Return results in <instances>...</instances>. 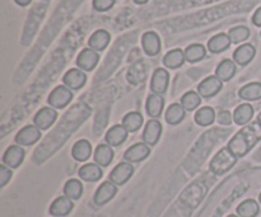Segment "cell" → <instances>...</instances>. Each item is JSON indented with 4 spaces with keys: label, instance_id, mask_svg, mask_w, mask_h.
<instances>
[{
    "label": "cell",
    "instance_id": "obj_1",
    "mask_svg": "<svg viewBox=\"0 0 261 217\" xmlns=\"http://www.w3.org/2000/svg\"><path fill=\"white\" fill-rule=\"evenodd\" d=\"M261 140V123L259 121L251 122L240 130L228 142V149L236 155L242 158Z\"/></svg>",
    "mask_w": 261,
    "mask_h": 217
},
{
    "label": "cell",
    "instance_id": "obj_2",
    "mask_svg": "<svg viewBox=\"0 0 261 217\" xmlns=\"http://www.w3.org/2000/svg\"><path fill=\"white\" fill-rule=\"evenodd\" d=\"M237 163V157L228 149H221L211 162V170L217 175H222L231 170Z\"/></svg>",
    "mask_w": 261,
    "mask_h": 217
},
{
    "label": "cell",
    "instance_id": "obj_3",
    "mask_svg": "<svg viewBox=\"0 0 261 217\" xmlns=\"http://www.w3.org/2000/svg\"><path fill=\"white\" fill-rule=\"evenodd\" d=\"M71 99H73V91H71V89H69L65 85H60L56 86L51 91V94L48 96V103H50V106L53 108L61 109L68 106L71 102Z\"/></svg>",
    "mask_w": 261,
    "mask_h": 217
},
{
    "label": "cell",
    "instance_id": "obj_4",
    "mask_svg": "<svg viewBox=\"0 0 261 217\" xmlns=\"http://www.w3.org/2000/svg\"><path fill=\"white\" fill-rule=\"evenodd\" d=\"M41 139V130L35 125L24 126L15 136V142L20 146H31Z\"/></svg>",
    "mask_w": 261,
    "mask_h": 217
},
{
    "label": "cell",
    "instance_id": "obj_5",
    "mask_svg": "<svg viewBox=\"0 0 261 217\" xmlns=\"http://www.w3.org/2000/svg\"><path fill=\"white\" fill-rule=\"evenodd\" d=\"M56 118H58V112L50 107H43L40 111L36 113L35 118H33V123L37 126L41 131L50 129L54 123H55Z\"/></svg>",
    "mask_w": 261,
    "mask_h": 217
},
{
    "label": "cell",
    "instance_id": "obj_6",
    "mask_svg": "<svg viewBox=\"0 0 261 217\" xmlns=\"http://www.w3.org/2000/svg\"><path fill=\"white\" fill-rule=\"evenodd\" d=\"M134 174V168L130 163H120L110 173V182L116 185H122Z\"/></svg>",
    "mask_w": 261,
    "mask_h": 217
},
{
    "label": "cell",
    "instance_id": "obj_7",
    "mask_svg": "<svg viewBox=\"0 0 261 217\" xmlns=\"http://www.w3.org/2000/svg\"><path fill=\"white\" fill-rule=\"evenodd\" d=\"M162 135V125L157 119H150L147 122L143 131V141L149 146H154Z\"/></svg>",
    "mask_w": 261,
    "mask_h": 217
},
{
    "label": "cell",
    "instance_id": "obj_8",
    "mask_svg": "<svg viewBox=\"0 0 261 217\" xmlns=\"http://www.w3.org/2000/svg\"><path fill=\"white\" fill-rule=\"evenodd\" d=\"M168 81H170V74H168V71L162 68L157 69L153 73L152 81H150V89H152L153 93L162 96L167 90Z\"/></svg>",
    "mask_w": 261,
    "mask_h": 217
},
{
    "label": "cell",
    "instance_id": "obj_9",
    "mask_svg": "<svg viewBox=\"0 0 261 217\" xmlns=\"http://www.w3.org/2000/svg\"><path fill=\"white\" fill-rule=\"evenodd\" d=\"M222 84L223 81L219 80L217 76H208L199 84L198 91L203 98H212L219 93V90L222 89Z\"/></svg>",
    "mask_w": 261,
    "mask_h": 217
},
{
    "label": "cell",
    "instance_id": "obj_10",
    "mask_svg": "<svg viewBox=\"0 0 261 217\" xmlns=\"http://www.w3.org/2000/svg\"><path fill=\"white\" fill-rule=\"evenodd\" d=\"M99 56L97 51L92 50V48H84L76 58V65L81 70L83 71H92L96 65L98 64Z\"/></svg>",
    "mask_w": 261,
    "mask_h": 217
},
{
    "label": "cell",
    "instance_id": "obj_11",
    "mask_svg": "<svg viewBox=\"0 0 261 217\" xmlns=\"http://www.w3.org/2000/svg\"><path fill=\"white\" fill-rule=\"evenodd\" d=\"M24 160V150L20 147V145H12L7 149L4 157H3V163L10 169L18 168Z\"/></svg>",
    "mask_w": 261,
    "mask_h": 217
},
{
    "label": "cell",
    "instance_id": "obj_12",
    "mask_svg": "<svg viewBox=\"0 0 261 217\" xmlns=\"http://www.w3.org/2000/svg\"><path fill=\"white\" fill-rule=\"evenodd\" d=\"M116 184H114L112 182H103L99 185L98 190L96 191V195H94V203H96L97 206L106 205L107 202H110V201L116 196Z\"/></svg>",
    "mask_w": 261,
    "mask_h": 217
},
{
    "label": "cell",
    "instance_id": "obj_13",
    "mask_svg": "<svg viewBox=\"0 0 261 217\" xmlns=\"http://www.w3.org/2000/svg\"><path fill=\"white\" fill-rule=\"evenodd\" d=\"M149 152L150 150L147 144H144V142H138V144L133 145V146H130L125 151L124 159L129 163H139L147 159Z\"/></svg>",
    "mask_w": 261,
    "mask_h": 217
},
{
    "label": "cell",
    "instance_id": "obj_14",
    "mask_svg": "<svg viewBox=\"0 0 261 217\" xmlns=\"http://www.w3.org/2000/svg\"><path fill=\"white\" fill-rule=\"evenodd\" d=\"M64 84L71 90H78L84 86L87 81V76L81 69H70L63 78Z\"/></svg>",
    "mask_w": 261,
    "mask_h": 217
},
{
    "label": "cell",
    "instance_id": "obj_15",
    "mask_svg": "<svg viewBox=\"0 0 261 217\" xmlns=\"http://www.w3.org/2000/svg\"><path fill=\"white\" fill-rule=\"evenodd\" d=\"M74 208L73 200L68 198L66 196L58 197L50 206V213L55 217H63L69 215Z\"/></svg>",
    "mask_w": 261,
    "mask_h": 217
},
{
    "label": "cell",
    "instance_id": "obj_16",
    "mask_svg": "<svg viewBox=\"0 0 261 217\" xmlns=\"http://www.w3.org/2000/svg\"><path fill=\"white\" fill-rule=\"evenodd\" d=\"M142 45L143 50L147 55L155 56L160 53L161 51V40L160 36L155 32H147L143 35L142 37Z\"/></svg>",
    "mask_w": 261,
    "mask_h": 217
},
{
    "label": "cell",
    "instance_id": "obj_17",
    "mask_svg": "<svg viewBox=\"0 0 261 217\" xmlns=\"http://www.w3.org/2000/svg\"><path fill=\"white\" fill-rule=\"evenodd\" d=\"M256 55V50H255L254 46L251 43H245L241 45L233 53L234 63L239 64V65H247L249 63H251L252 58Z\"/></svg>",
    "mask_w": 261,
    "mask_h": 217
},
{
    "label": "cell",
    "instance_id": "obj_18",
    "mask_svg": "<svg viewBox=\"0 0 261 217\" xmlns=\"http://www.w3.org/2000/svg\"><path fill=\"white\" fill-rule=\"evenodd\" d=\"M163 108H165V99L160 94L152 93L147 99V113L149 114L152 118H158L162 114Z\"/></svg>",
    "mask_w": 261,
    "mask_h": 217
},
{
    "label": "cell",
    "instance_id": "obj_19",
    "mask_svg": "<svg viewBox=\"0 0 261 217\" xmlns=\"http://www.w3.org/2000/svg\"><path fill=\"white\" fill-rule=\"evenodd\" d=\"M127 134L129 132L126 131V129L122 125L112 126L106 134V142L110 146H120L127 139Z\"/></svg>",
    "mask_w": 261,
    "mask_h": 217
},
{
    "label": "cell",
    "instance_id": "obj_20",
    "mask_svg": "<svg viewBox=\"0 0 261 217\" xmlns=\"http://www.w3.org/2000/svg\"><path fill=\"white\" fill-rule=\"evenodd\" d=\"M114 160V150L109 144L98 145L94 151V163L99 167H109Z\"/></svg>",
    "mask_w": 261,
    "mask_h": 217
},
{
    "label": "cell",
    "instance_id": "obj_21",
    "mask_svg": "<svg viewBox=\"0 0 261 217\" xmlns=\"http://www.w3.org/2000/svg\"><path fill=\"white\" fill-rule=\"evenodd\" d=\"M71 155L76 162H87L92 155V145L88 140H79L71 149Z\"/></svg>",
    "mask_w": 261,
    "mask_h": 217
},
{
    "label": "cell",
    "instance_id": "obj_22",
    "mask_svg": "<svg viewBox=\"0 0 261 217\" xmlns=\"http://www.w3.org/2000/svg\"><path fill=\"white\" fill-rule=\"evenodd\" d=\"M78 174L86 182H97V180L101 179L103 173H102L101 167L98 164H96V163H89V164L83 165L79 169Z\"/></svg>",
    "mask_w": 261,
    "mask_h": 217
},
{
    "label": "cell",
    "instance_id": "obj_23",
    "mask_svg": "<svg viewBox=\"0 0 261 217\" xmlns=\"http://www.w3.org/2000/svg\"><path fill=\"white\" fill-rule=\"evenodd\" d=\"M110 33L105 29H98L89 38V47L94 51H103L110 43Z\"/></svg>",
    "mask_w": 261,
    "mask_h": 217
},
{
    "label": "cell",
    "instance_id": "obj_24",
    "mask_svg": "<svg viewBox=\"0 0 261 217\" xmlns=\"http://www.w3.org/2000/svg\"><path fill=\"white\" fill-rule=\"evenodd\" d=\"M186 109L184 108L182 104L180 103H173L168 107V109L166 111V122H168L170 125H178L184 121L186 116Z\"/></svg>",
    "mask_w": 261,
    "mask_h": 217
},
{
    "label": "cell",
    "instance_id": "obj_25",
    "mask_svg": "<svg viewBox=\"0 0 261 217\" xmlns=\"http://www.w3.org/2000/svg\"><path fill=\"white\" fill-rule=\"evenodd\" d=\"M231 40H229L228 35H224V33H219L216 35L214 37H212L208 42V48L211 52L213 53H219L223 52L224 50L231 46Z\"/></svg>",
    "mask_w": 261,
    "mask_h": 217
},
{
    "label": "cell",
    "instance_id": "obj_26",
    "mask_svg": "<svg viewBox=\"0 0 261 217\" xmlns=\"http://www.w3.org/2000/svg\"><path fill=\"white\" fill-rule=\"evenodd\" d=\"M254 117V107L249 103H244L234 109L233 121L237 125H247Z\"/></svg>",
    "mask_w": 261,
    "mask_h": 217
},
{
    "label": "cell",
    "instance_id": "obj_27",
    "mask_svg": "<svg viewBox=\"0 0 261 217\" xmlns=\"http://www.w3.org/2000/svg\"><path fill=\"white\" fill-rule=\"evenodd\" d=\"M236 63L232 60H224L218 65L216 71V76L222 81H228L236 74Z\"/></svg>",
    "mask_w": 261,
    "mask_h": 217
},
{
    "label": "cell",
    "instance_id": "obj_28",
    "mask_svg": "<svg viewBox=\"0 0 261 217\" xmlns=\"http://www.w3.org/2000/svg\"><path fill=\"white\" fill-rule=\"evenodd\" d=\"M239 96L244 101H259L261 99V83L246 84L240 89Z\"/></svg>",
    "mask_w": 261,
    "mask_h": 217
},
{
    "label": "cell",
    "instance_id": "obj_29",
    "mask_svg": "<svg viewBox=\"0 0 261 217\" xmlns=\"http://www.w3.org/2000/svg\"><path fill=\"white\" fill-rule=\"evenodd\" d=\"M185 52L180 48H176V50L170 51L167 55L163 58V64L167 66L168 69H178L180 66L184 65L185 63Z\"/></svg>",
    "mask_w": 261,
    "mask_h": 217
},
{
    "label": "cell",
    "instance_id": "obj_30",
    "mask_svg": "<svg viewBox=\"0 0 261 217\" xmlns=\"http://www.w3.org/2000/svg\"><path fill=\"white\" fill-rule=\"evenodd\" d=\"M122 126L127 132H137L143 126V116L139 112H130L122 119Z\"/></svg>",
    "mask_w": 261,
    "mask_h": 217
},
{
    "label": "cell",
    "instance_id": "obj_31",
    "mask_svg": "<svg viewBox=\"0 0 261 217\" xmlns=\"http://www.w3.org/2000/svg\"><path fill=\"white\" fill-rule=\"evenodd\" d=\"M236 211L240 217H256L260 211V207L259 203L255 200H246L240 203Z\"/></svg>",
    "mask_w": 261,
    "mask_h": 217
},
{
    "label": "cell",
    "instance_id": "obj_32",
    "mask_svg": "<svg viewBox=\"0 0 261 217\" xmlns=\"http://www.w3.org/2000/svg\"><path fill=\"white\" fill-rule=\"evenodd\" d=\"M206 55V50L200 43H194L185 50V58L189 63H198Z\"/></svg>",
    "mask_w": 261,
    "mask_h": 217
},
{
    "label": "cell",
    "instance_id": "obj_33",
    "mask_svg": "<svg viewBox=\"0 0 261 217\" xmlns=\"http://www.w3.org/2000/svg\"><path fill=\"white\" fill-rule=\"evenodd\" d=\"M64 195L70 200H79L83 195V184L78 179H70L64 185Z\"/></svg>",
    "mask_w": 261,
    "mask_h": 217
},
{
    "label": "cell",
    "instance_id": "obj_34",
    "mask_svg": "<svg viewBox=\"0 0 261 217\" xmlns=\"http://www.w3.org/2000/svg\"><path fill=\"white\" fill-rule=\"evenodd\" d=\"M216 112L212 107H203L195 113V122L199 126H209L216 119Z\"/></svg>",
    "mask_w": 261,
    "mask_h": 217
},
{
    "label": "cell",
    "instance_id": "obj_35",
    "mask_svg": "<svg viewBox=\"0 0 261 217\" xmlns=\"http://www.w3.org/2000/svg\"><path fill=\"white\" fill-rule=\"evenodd\" d=\"M228 36L232 43H241L250 37V29L245 25H237L229 29Z\"/></svg>",
    "mask_w": 261,
    "mask_h": 217
},
{
    "label": "cell",
    "instance_id": "obj_36",
    "mask_svg": "<svg viewBox=\"0 0 261 217\" xmlns=\"http://www.w3.org/2000/svg\"><path fill=\"white\" fill-rule=\"evenodd\" d=\"M181 104L186 111H194L200 104V94H198L196 91H188L181 98Z\"/></svg>",
    "mask_w": 261,
    "mask_h": 217
},
{
    "label": "cell",
    "instance_id": "obj_37",
    "mask_svg": "<svg viewBox=\"0 0 261 217\" xmlns=\"http://www.w3.org/2000/svg\"><path fill=\"white\" fill-rule=\"evenodd\" d=\"M13 172L10 170L9 167H7L5 164L0 165V187H4L8 182L12 178Z\"/></svg>",
    "mask_w": 261,
    "mask_h": 217
},
{
    "label": "cell",
    "instance_id": "obj_38",
    "mask_svg": "<svg viewBox=\"0 0 261 217\" xmlns=\"http://www.w3.org/2000/svg\"><path fill=\"white\" fill-rule=\"evenodd\" d=\"M115 5V0H93V8L98 12H106Z\"/></svg>",
    "mask_w": 261,
    "mask_h": 217
},
{
    "label": "cell",
    "instance_id": "obj_39",
    "mask_svg": "<svg viewBox=\"0 0 261 217\" xmlns=\"http://www.w3.org/2000/svg\"><path fill=\"white\" fill-rule=\"evenodd\" d=\"M217 121L221 125H223V126H229L232 121H233V114H231L229 111H221L218 116H217Z\"/></svg>",
    "mask_w": 261,
    "mask_h": 217
},
{
    "label": "cell",
    "instance_id": "obj_40",
    "mask_svg": "<svg viewBox=\"0 0 261 217\" xmlns=\"http://www.w3.org/2000/svg\"><path fill=\"white\" fill-rule=\"evenodd\" d=\"M252 22L256 27H261V7L255 12L254 17H252Z\"/></svg>",
    "mask_w": 261,
    "mask_h": 217
},
{
    "label": "cell",
    "instance_id": "obj_41",
    "mask_svg": "<svg viewBox=\"0 0 261 217\" xmlns=\"http://www.w3.org/2000/svg\"><path fill=\"white\" fill-rule=\"evenodd\" d=\"M14 2L17 3L18 5H20V7H27L28 4H31L32 0H14Z\"/></svg>",
    "mask_w": 261,
    "mask_h": 217
},
{
    "label": "cell",
    "instance_id": "obj_42",
    "mask_svg": "<svg viewBox=\"0 0 261 217\" xmlns=\"http://www.w3.org/2000/svg\"><path fill=\"white\" fill-rule=\"evenodd\" d=\"M135 3H137V4H145V3L148 2V0H134Z\"/></svg>",
    "mask_w": 261,
    "mask_h": 217
},
{
    "label": "cell",
    "instance_id": "obj_43",
    "mask_svg": "<svg viewBox=\"0 0 261 217\" xmlns=\"http://www.w3.org/2000/svg\"><path fill=\"white\" fill-rule=\"evenodd\" d=\"M257 121H259L260 123H261V112L259 113V116H257Z\"/></svg>",
    "mask_w": 261,
    "mask_h": 217
},
{
    "label": "cell",
    "instance_id": "obj_44",
    "mask_svg": "<svg viewBox=\"0 0 261 217\" xmlns=\"http://www.w3.org/2000/svg\"><path fill=\"white\" fill-rule=\"evenodd\" d=\"M227 217H239L237 215H229V216H227Z\"/></svg>",
    "mask_w": 261,
    "mask_h": 217
},
{
    "label": "cell",
    "instance_id": "obj_45",
    "mask_svg": "<svg viewBox=\"0 0 261 217\" xmlns=\"http://www.w3.org/2000/svg\"><path fill=\"white\" fill-rule=\"evenodd\" d=\"M259 201H260V203H261V193H260V196H259Z\"/></svg>",
    "mask_w": 261,
    "mask_h": 217
}]
</instances>
